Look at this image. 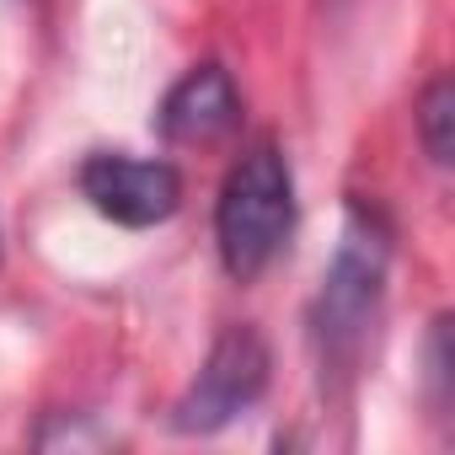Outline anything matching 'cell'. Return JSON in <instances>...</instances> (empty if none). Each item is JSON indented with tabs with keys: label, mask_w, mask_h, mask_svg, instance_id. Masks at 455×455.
Segmentation results:
<instances>
[{
	"label": "cell",
	"mask_w": 455,
	"mask_h": 455,
	"mask_svg": "<svg viewBox=\"0 0 455 455\" xmlns=\"http://www.w3.org/2000/svg\"><path fill=\"white\" fill-rule=\"evenodd\" d=\"M386 263H391V236L375 209L354 204L338 258L322 279L316 295V354H322V380H348L364 343H370V322L380 311V290H386Z\"/></svg>",
	"instance_id": "6da1fadb"
},
{
	"label": "cell",
	"mask_w": 455,
	"mask_h": 455,
	"mask_svg": "<svg viewBox=\"0 0 455 455\" xmlns=\"http://www.w3.org/2000/svg\"><path fill=\"white\" fill-rule=\"evenodd\" d=\"M418 140L434 166H450L455 156V86L450 76H434L418 97Z\"/></svg>",
	"instance_id": "8992f818"
},
{
	"label": "cell",
	"mask_w": 455,
	"mask_h": 455,
	"mask_svg": "<svg viewBox=\"0 0 455 455\" xmlns=\"http://www.w3.org/2000/svg\"><path fill=\"white\" fill-rule=\"evenodd\" d=\"M268 343L258 327L236 322V327H225L198 370V380L182 391V402L172 407V428L177 434H214L225 428L236 412H247L263 391H268Z\"/></svg>",
	"instance_id": "3957f363"
},
{
	"label": "cell",
	"mask_w": 455,
	"mask_h": 455,
	"mask_svg": "<svg viewBox=\"0 0 455 455\" xmlns=\"http://www.w3.org/2000/svg\"><path fill=\"white\" fill-rule=\"evenodd\" d=\"M295 231V172L274 140H258L220 188L214 247L231 279H258Z\"/></svg>",
	"instance_id": "7a4b0ae2"
},
{
	"label": "cell",
	"mask_w": 455,
	"mask_h": 455,
	"mask_svg": "<svg viewBox=\"0 0 455 455\" xmlns=\"http://www.w3.org/2000/svg\"><path fill=\"white\" fill-rule=\"evenodd\" d=\"M81 193L86 204L129 231H150V225L172 220L182 204V177L172 161H145L124 150H97L81 166Z\"/></svg>",
	"instance_id": "277c9868"
},
{
	"label": "cell",
	"mask_w": 455,
	"mask_h": 455,
	"mask_svg": "<svg viewBox=\"0 0 455 455\" xmlns=\"http://www.w3.org/2000/svg\"><path fill=\"white\" fill-rule=\"evenodd\" d=\"M242 118V97H236V81L225 65H193L161 102L156 113V129L172 140V145H214L236 129Z\"/></svg>",
	"instance_id": "5b68a950"
}]
</instances>
